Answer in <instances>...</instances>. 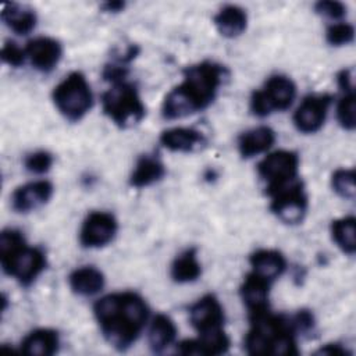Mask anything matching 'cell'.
Segmentation results:
<instances>
[{
  "label": "cell",
  "instance_id": "cell-1",
  "mask_svg": "<svg viewBox=\"0 0 356 356\" xmlns=\"http://www.w3.org/2000/svg\"><path fill=\"white\" fill-rule=\"evenodd\" d=\"M182 78L163 100L161 114L167 120L185 118L209 107L228 78V70L216 61L204 60L186 67Z\"/></svg>",
  "mask_w": 356,
  "mask_h": 356
},
{
  "label": "cell",
  "instance_id": "cell-2",
  "mask_svg": "<svg viewBox=\"0 0 356 356\" xmlns=\"http://www.w3.org/2000/svg\"><path fill=\"white\" fill-rule=\"evenodd\" d=\"M93 313L104 339L118 350L136 342L149 320V306L136 292H114L100 298Z\"/></svg>",
  "mask_w": 356,
  "mask_h": 356
},
{
  "label": "cell",
  "instance_id": "cell-3",
  "mask_svg": "<svg viewBox=\"0 0 356 356\" xmlns=\"http://www.w3.org/2000/svg\"><path fill=\"white\" fill-rule=\"evenodd\" d=\"M250 330L245 337L249 355H298L296 332L291 317L273 314L268 310L249 316Z\"/></svg>",
  "mask_w": 356,
  "mask_h": 356
},
{
  "label": "cell",
  "instance_id": "cell-4",
  "mask_svg": "<svg viewBox=\"0 0 356 356\" xmlns=\"http://www.w3.org/2000/svg\"><path fill=\"white\" fill-rule=\"evenodd\" d=\"M0 260L4 273L24 286L33 284L47 264L43 249L29 246L22 232L14 228L0 234Z\"/></svg>",
  "mask_w": 356,
  "mask_h": 356
},
{
  "label": "cell",
  "instance_id": "cell-5",
  "mask_svg": "<svg viewBox=\"0 0 356 356\" xmlns=\"http://www.w3.org/2000/svg\"><path fill=\"white\" fill-rule=\"evenodd\" d=\"M102 107L104 114L120 128L139 124L146 114V107L136 86L127 79L111 83L102 95Z\"/></svg>",
  "mask_w": 356,
  "mask_h": 356
},
{
  "label": "cell",
  "instance_id": "cell-6",
  "mask_svg": "<svg viewBox=\"0 0 356 356\" xmlns=\"http://www.w3.org/2000/svg\"><path fill=\"white\" fill-rule=\"evenodd\" d=\"M53 102L65 120H82L93 106V93L85 75L79 71L68 74L54 88Z\"/></svg>",
  "mask_w": 356,
  "mask_h": 356
},
{
  "label": "cell",
  "instance_id": "cell-7",
  "mask_svg": "<svg viewBox=\"0 0 356 356\" xmlns=\"http://www.w3.org/2000/svg\"><path fill=\"white\" fill-rule=\"evenodd\" d=\"M296 97L295 82L281 74L271 75L263 88L254 90L250 96L249 107L253 115L267 117L273 113L288 110Z\"/></svg>",
  "mask_w": 356,
  "mask_h": 356
},
{
  "label": "cell",
  "instance_id": "cell-8",
  "mask_svg": "<svg viewBox=\"0 0 356 356\" xmlns=\"http://www.w3.org/2000/svg\"><path fill=\"white\" fill-rule=\"evenodd\" d=\"M299 156L292 150L268 153L259 164L257 174L266 185L267 195L299 179Z\"/></svg>",
  "mask_w": 356,
  "mask_h": 356
},
{
  "label": "cell",
  "instance_id": "cell-9",
  "mask_svg": "<svg viewBox=\"0 0 356 356\" xmlns=\"http://www.w3.org/2000/svg\"><path fill=\"white\" fill-rule=\"evenodd\" d=\"M270 210L280 221L291 225L303 221L307 213L309 202L300 178L275 191L270 195Z\"/></svg>",
  "mask_w": 356,
  "mask_h": 356
},
{
  "label": "cell",
  "instance_id": "cell-10",
  "mask_svg": "<svg viewBox=\"0 0 356 356\" xmlns=\"http://www.w3.org/2000/svg\"><path fill=\"white\" fill-rule=\"evenodd\" d=\"M118 222L108 211H92L83 220L79 229V243L88 249H99L115 238Z\"/></svg>",
  "mask_w": 356,
  "mask_h": 356
},
{
  "label": "cell",
  "instance_id": "cell-11",
  "mask_svg": "<svg viewBox=\"0 0 356 356\" xmlns=\"http://www.w3.org/2000/svg\"><path fill=\"white\" fill-rule=\"evenodd\" d=\"M331 103L332 97L327 93L306 96L293 113V124L296 129L303 134L317 132L327 120Z\"/></svg>",
  "mask_w": 356,
  "mask_h": 356
},
{
  "label": "cell",
  "instance_id": "cell-12",
  "mask_svg": "<svg viewBox=\"0 0 356 356\" xmlns=\"http://www.w3.org/2000/svg\"><path fill=\"white\" fill-rule=\"evenodd\" d=\"M26 58L39 72L53 71L63 57L61 43L50 36H39L29 40L25 46Z\"/></svg>",
  "mask_w": 356,
  "mask_h": 356
},
{
  "label": "cell",
  "instance_id": "cell-13",
  "mask_svg": "<svg viewBox=\"0 0 356 356\" xmlns=\"http://www.w3.org/2000/svg\"><path fill=\"white\" fill-rule=\"evenodd\" d=\"M224 320L222 305L211 293L202 296L189 307V321L199 334L222 328Z\"/></svg>",
  "mask_w": 356,
  "mask_h": 356
},
{
  "label": "cell",
  "instance_id": "cell-14",
  "mask_svg": "<svg viewBox=\"0 0 356 356\" xmlns=\"http://www.w3.org/2000/svg\"><path fill=\"white\" fill-rule=\"evenodd\" d=\"M54 186L47 179L32 181L18 186L11 195V206L17 213H29L44 206L53 196Z\"/></svg>",
  "mask_w": 356,
  "mask_h": 356
},
{
  "label": "cell",
  "instance_id": "cell-15",
  "mask_svg": "<svg viewBox=\"0 0 356 356\" xmlns=\"http://www.w3.org/2000/svg\"><path fill=\"white\" fill-rule=\"evenodd\" d=\"M229 349V338L222 328L199 334L197 339H185L177 343L181 355H222Z\"/></svg>",
  "mask_w": 356,
  "mask_h": 356
},
{
  "label": "cell",
  "instance_id": "cell-16",
  "mask_svg": "<svg viewBox=\"0 0 356 356\" xmlns=\"http://www.w3.org/2000/svg\"><path fill=\"white\" fill-rule=\"evenodd\" d=\"M159 142L163 147L170 152H179V153H192L197 152L206 146L207 139L206 136L189 127H175L165 129L160 134Z\"/></svg>",
  "mask_w": 356,
  "mask_h": 356
},
{
  "label": "cell",
  "instance_id": "cell-17",
  "mask_svg": "<svg viewBox=\"0 0 356 356\" xmlns=\"http://www.w3.org/2000/svg\"><path fill=\"white\" fill-rule=\"evenodd\" d=\"M270 285V281L259 277L254 273H249L246 275L239 288V293L245 307L249 312V316L268 310Z\"/></svg>",
  "mask_w": 356,
  "mask_h": 356
},
{
  "label": "cell",
  "instance_id": "cell-18",
  "mask_svg": "<svg viewBox=\"0 0 356 356\" xmlns=\"http://www.w3.org/2000/svg\"><path fill=\"white\" fill-rule=\"evenodd\" d=\"M252 273L273 282L286 270L285 256L275 249H257L249 256Z\"/></svg>",
  "mask_w": 356,
  "mask_h": 356
},
{
  "label": "cell",
  "instance_id": "cell-19",
  "mask_svg": "<svg viewBox=\"0 0 356 356\" xmlns=\"http://www.w3.org/2000/svg\"><path fill=\"white\" fill-rule=\"evenodd\" d=\"M275 142V132L266 125L248 129L238 138V152L243 159H250L261 154L273 147Z\"/></svg>",
  "mask_w": 356,
  "mask_h": 356
},
{
  "label": "cell",
  "instance_id": "cell-20",
  "mask_svg": "<svg viewBox=\"0 0 356 356\" xmlns=\"http://www.w3.org/2000/svg\"><path fill=\"white\" fill-rule=\"evenodd\" d=\"M213 24L221 36L232 39L246 31L248 14L239 6L227 4L217 11Z\"/></svg>",
  "mask_w": 356,
  "mask_h": 356
},
{
  "label": "cell",
  "instance_id": "cell-21",
  "mask_svg": "<svg viewBox=\"0 0 356 356\" xmlns=\"http://www.w3.org/2000/svg\"><path fill=\"white\" fill-rule=\"evenodd\" d=\"M165 175V165L156 154H143L136 160L134 171L129 177V184L134 188L150 186Z\"/></svg>",
  "mask_w": 356,
  "mask_h": 356
},
{
  "label": "cell",
  "instance_id": "cell-22",
  "mask_svg": "<svg viewBox=\"0 0 356 356\" xmlns=\"http://www.w3.org/2000/svg\"><path fill=\"white\" fill-rule=\"evenodd\" d=\"M106 284L103 273L93 266H82L75 268L68 275V285L71 291L79 296L97 295Z\"/></svg>",
  "mask_w": 356,
  "mask_h": 356
},
{
  "label": "cell",
  "instance_id": "cell-23",
  "mask_svg": "<svg viewBox=\"0 0 356 356\" xmlns=\"http://www.w3.org/2000/svg\"><path fill=\"white\" fill-rule=\"evenodd\" d=\"M1 19L17 35L31 33L38 22L36 13L18 3H4L1 8Z\"/></svg>",
  "mask_w": 356,
  "mask_h": 356
},
{
  "label": "cell",
  "instance_id": "cell-24",
  "mask_svg": "<svg viewBox=\"0 0 356 356\" xmlns=\"http://www.w3.org/2000/svg\"><path fill=\"white\" fill-rule=\"evenodd\" d=\"M60 337L51 328H36L31 331L21 342V350L28 355L50 356L58 350Z\"/></svg>",
  "mask_w": 356,
  "mask_h": 356
},
{
  "label": "cell",
  "instance_id": "cell-25",
  "mask_svg": "<svg viewBox=\"0 0 356 356\" xmlns=\"http://www.w3.org/2000/svg\"><path fill=\"white\" fill-rule=\"evenodd\" d=\"M170 275L172 281L178 284L196 281L202 275V264L197 259V250L195 248H189L181 252L171 263Z\"/></svg>",
  "mask_w": 356,
  "mask_h": 356
},
{
  "label": "cell",
  "instance_id": "cell-26",
  "mask_svg": "<svg viewBox=\"0 0 356 356\" xmlns=\"http://www.w3.org/2000/svg\"><path fill=\"white\" fill-rule=\"evenodd\" d=\"M177 332V325L170 316L163 313L156 314L150 323L147 332V339L152 350L163 352L175 341Z\"/></svg>",
  "mask_w": 356,
  "mask_h": 356
},
{
  "label": "cell",
  "instance_id": "cell-27",
  "mask_svg": "<svg viewBox=\"0 0 356 356\" xmlns=\"http://www.w3.org/2000/svg\"><path fill=\"white\" fill-rule=\"evenodd\" d=\"M355 217L346 216L331 222V236L335 245L346 254L352 256L356 252L355 239Z\"/></svg>",
  "mask_w": 356,
  "mask_h": 356
},
{
  "label": "cell",
  "instance_id": "cell-28",
  "mask_svg": "<svg viewBox=\"0 0 356 356\" xmlns=\"http://www.w3.org/2000/svg\"><path fill=\"white\" fill-rule=\"evenodd\" d=\"M331 186L334 192L348 200H353L356 195L355 189V170L339 168L331 177Z\"/></svg>",
  "mask_w": 356,
  "mask_h": 356
},
{
  "label": "cell",
  "instance_id": "cell-29",
  "mask_svg": "<svg viewBox=\"0 0 356 356\" xmlns=\"http://www.w3.org/2000/svg\"><path fill=\"white\" fill-rule=\"evenodd\" d=\"M355 39V28L349 22L337 21L332 22L325 31V40L331 46H345L352 43Z\"/></svg>",
  "mask_w": 356,
  "mask_h": 356
},
{
  "label": "cell",
  "instance_id": "cell-30",
  "mask_svg": "<svg viewBox=\"0 0 356 356\" xmlns=\"http://www.w3.org/2000/svg\"><path fill=\"white\" fill-rule=\"evenodd\" d=\"M337 120L346 131H353L355 120V93H343L337 104Z\"/></svg>",
  "mask_w": 356,
  "mask_h": 356
},
{
  "label": "cell",
  "instance_id": "cell-31",
  "mask_svg": "<svg viewBox=\"0 0 356 356\" xmlns=\"http://www.w3.org/2000/svg\"><path fill=\"white\" fill-rule=\"evenodd\" d=\"M54 157L47 150H36L33 153H29L24 159V167L26 171L40 175L47 172L53 165Z\"/></svg>",
  "mask_w": 356,
  "mask_h": 356
},
{
  "label": "cell",
  "instance_id": "cell-32",
  "mask_svg": "<svg viewBox=\"0 0 356 356\" xmlns=\"http://www.w3.org/2000/svg\"><path fill=\"white\" fill-rule=\"evenodd\" d=\"M314 11L318 15L337 22L346 15V6L343 3L335 1V0H321L314 4Z\"/></svg>",
  "mask_w": 356,
  "mask_h": 356
},
{
  "label": "cell",
  "instance_id": "cell-33",
  "mask_svg": "<svg viewBox=\"0 0 356 356\" xmlns=\"http://www.w3.org/2000/svg\"><path fill=\"white\" fill-rule=\"evenodd\" d=\"M1 60L3 63L8 64L10 67L18 68L21 67L26 60L25 49L19 47L15 42L7 40L1 47Z\"/></svg>",
  "mask_w": 356,
  "mask_h": 356
},
{
  "label": "cell",
  "instance_id": "cell-34",
  "mask_svg": "<svg viewBox=\"0 0 356 356\" xmlns=\"http://www.w3.org/2000/svg\"><path fill=\"white\" fill-rule=\"evenodd\" d=\"M296 334H307L314 330V317L309 310H299L291 317Z\"/></svg>",
  "mask_w": 356,
  "mask_h": 356
},
{
  "label": "cell",
  "instance_id": "cell-35",
  "mask_svg": "<svg viewBox=\"0 0 356 356\" xmlns=\"http://www.w3.org/2000/svg\"><path fill=\"white\" fill-rule=\"evenodd\" d=\"M337 83L339 89L343 93H355V78H353V70L346 68L338 72L337 75Z\"/></svg>",
  "mask_w": 356,
  "mask_h": 356
},
{
  "label": "cell",
  "instance_id": "cell-36",
  "mask_svg": "<svg viewBox=\"0 0 356 356\" xmlns=\"http://www.w3.org/2000/svg\"><path fill=\"white\" fill-rule=\"evenodd\" d=\"M317 355H334V356H350L352 352L348 350L345 346H342L341 343H327L323 348H320L317 352Z\"/></svg>",
  "mask_w": 356,
  "mask_h": 356
},
{
  "label": "cell",
  "instance_id": "cell-37",
  "mask_svg": "<svg viewBox=\"0 0 356 356\" xmlns=\"http://www.w3.org/2000/svg\"><path fill=\"white\" fill-rule=\"evenodd\" d=\"M125 8V3L124 1H107L102 4V10L104 13H120Z\"/></svg>",
  "mask_w": 356,
  "mask_h": 356
}]
</instances>
